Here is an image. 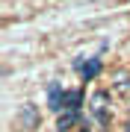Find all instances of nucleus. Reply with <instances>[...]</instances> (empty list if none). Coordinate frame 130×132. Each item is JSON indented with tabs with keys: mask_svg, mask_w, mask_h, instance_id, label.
Wrapping results in <instances>:
<instances>
[{
	"mask_svg": "<svg viewBox=\"0 0 130 132\" xmlns=\"http://www.w3.org/2000/svg\"><path fill=\"white\" fill-rule=\"evenodd\" d=\"M92 114L98 118V123H106V91H95V97H92Z\"/></svg>",
	"mask_w": 130,
	"mask_h": 132,
	"instance_id": "1",
	"label": "nucleus"
},
{
	"mask_svg": "<svg viewBox=\"0 0 130 132\" xmlns=\"http://www.w3.org/2000/svg\"><path fill=\"white\" fill-rule=\"evenodd\" d=\"M83 103V94L80 91H65V100H62V112H77Z\"/></svg>",
	"mask_w": 130,
	"mask_h": 132,
	"instance_id": "2",
	"label": "nucleus"
},
{
	"mask_svg": "<svg viewBox=\"0 0 130 132\" xmlns=\"http://www.w3.org/2000/svg\"><path fill=\"white\" fill-rule=\"evenodd\" d=\"M101 68H104V65H101V59H89L86 65L80 68V73H83V79L89 82V79H95V76L101 73Z\"/></svg>",
	"mask_w": 130,
	"mask_h": 132,
	"instance_id": "3",
	"label": "nucleus"
},
{
	"mask_svg": "<svg viewBox=\"0 0 130 132\" xmlns=\"http://www.w3.org/2000/svg\"><path fill=\"white\" fill-rule=\"evenodd\" d=\"M62 100H65V91L59 88V85H50V97H47V103H50L53 112H59V109H62Z\"/></svg>",
	"mask_w": 130,
	"mask_h": 132,
	"instance_id": "4",
	"label": "nucleus"
},
{
	"mask_svg": "<svg viewBox=\"0 0 130 132\" xmlns=\"http://www.w3.org/2000/svg\"><path fill=\"white\" fill-rule=\"evenodd\" d=\"M77 118H80L77 112H62V114H59V120H56V129H59V132H65V129H71L74 123H77Z\"/></svg>",
	"mask_w": 130,
	"mask_h": 132,
	"instance_id": "5",
	"label": "nucleus"
},
{
	"mask_svg": "<svg viewBox=\"0 0 130 132\" xmlns=\"http://www.w3.org/2000/svg\"><path fill=\"white\" fill-rule=\"evenodd\" d=\"M127 132H130V123H127Z\"/></svg>",
	"mask_w": 130,
	"mask_h": 132,
	"instance_id": "6",
	"label": "nucleus"
}]
</instances>
